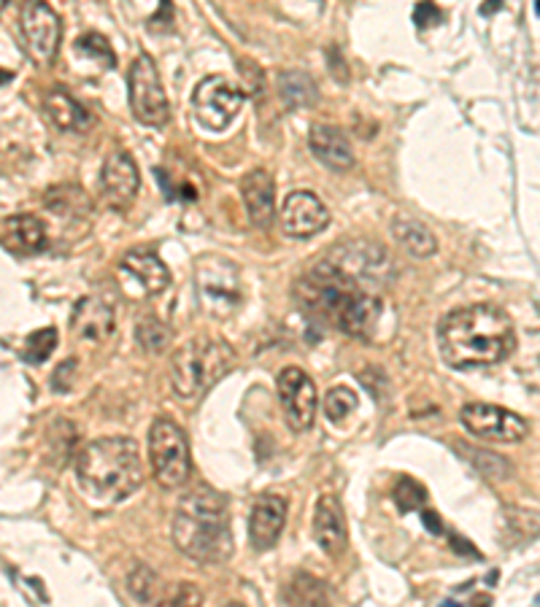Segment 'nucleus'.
Wrapping results in <instances>:
<instances>
[{"mask_svg":"<svg viewBox=\"0 0 540 607\" xmlns=\"http://www.w3.org/2000/svg\"><path fill=\"white\" fill-rule=\"evenodd\" d=\"M295 297L306 317L333 324L357 340H371L382 319V300L376 292L346 279L324 259L297 281Z\"/></svg>","mask_w":540,"mask_h":607,"instance_id":"nucleus-1","label":"nucleus"},{"mask_svg":"<svg viewBox=\"0 0 540 607\" xmlns=\"http://www.w3.org/2000/svg\"><path fill=\"white\" fill-rule=\"evenodd\" d=\"M516 346L509 313L489 302L457 308L438 324L440 360L454 370H478L509 360Z\"/></svg>","mask_w":540,"mask_h":607,"instance_id":"nucleus-2","label":"nucleus"},{"mask_svg":"<svg viewBox=\"0 0 540 607\" xmlns=\"http://www.w3.org/2000/svg\"><path fill=\"white\" fill-rule=\"evenodd\" d=\"M76 483L90 505L112 507L136 494L143 483L141 449L130 438H101L81 449Z\"/></svg>","mask_w":540,"mask_h":607,"instance_id":"nucleus-3","label":"nucleus"},{"mask_svg":"<svg viewBox=\"0 0 540 607\" xmlns=\"http://www.w3.org/2000/svg\"><path fill=\"white\" fill-rule=\"evenodd\" d=\"M173 543L197 565H222L233 556L228 502L214 489H195L181 496L173 513Z\"/></svg>","mask_w":540,"mask_h":607,"instance_id":"nucleus-4","label":"nucleus"},{"mask_svg":"<svg viewBox=\"0 0 540 607\" xmlns=\"http://www.w3.org/2000/svg\"><path fill=\"white\" fill-rule=\"evenodd\" d=\"M233 367L235 351L228 344L208 338L190 340L179 346L170 360V386L179 400L195 402Z\"/></svg>","mask_w":540,"mask_h":607,"instance_id":"nucleus-5","label":"nucleus"},{"mask_svg":"<svg viewBox=\"0 0 540 607\" xmlns=\"http://www.w3.org/2000/svg\"><path fill=\"white\" fill-rule=\"evenodd\" d=\"M195 292L203 313L211 319H230L244 302L239 268L224 257H203L195 264Z\"/></svg>","mask_w":540,"mask_h":607,"instance_id":"nucleus-6","label":"nucleus"},{"mask_svg":"<svg viewBox=\"0 0 540 607\" xmlns=\"http://www.w3.org/2000/svg\"><path fill=\"white\" fill-rule=\"evenodd\" d=\"M324 262L333 264L346 279L357 281L365 289L376 292L378 286H387L395 275L393 254L373 241H344L324 257Z\"/></svg>","mask_w":540,"mask_h":607,"instance_id":"nucleus-7","label":"nucleus"},{"mask_svg":"<svg viewBox=\"0 0 540 607\" xmlns=\"http://www.w3.org/2000/svg\"><path fill=\"white\" fill-rule=\"evenodd\" d=\"M149 465L163 489H179L190 478V443L170 418H157L149 429Z\"/></svg>","mask_w":540,"mask_h":607,"instance_id":"nucleus-8","label":"nucleus"},{"mask_svg":"<svg viewBox=\"0 0 540 607\" xmlns=\"http://www.w3.org/2000/svg\"><path fill=\"white\" fill-rule=\"evenodd\" d=\"M128 92H130V108L133 117L141 125L149 127H163L170 119V103L165 95L163 79L159 70L154 65V60L149 54H138L130 65L128 74Z\"/></svg>","mask_w":540,"mask_h":607,"instance_id":"nucleus-9","label":"nucleus"},{"mask_svg":"<svg viewBox=\"0 0 540 607\" xmlns=\"http://www.w3.org/2000/svg\"><path fill=\"white\" fill-rule=\"evenodd\" d=\"M20 30L27 54L38 65H52L63 41V22L47 0H25L20 9Z\"/></svg>","mask_w":540,"mask_h":607,"instance_id":"nucleus-10","label":"nucleus"},{"mask_svg":"<svg viewBox=\"0 0 540 607\" xmlns=\"http://www.w3.org/2000/svg\"><path fill=\"white\" fill-rule=\"evenodd\" d=\"M244 106V92L228 76H206L192 92V112L197 121L214 132L228 130V125L239 117Z\"/></svg>","mask_w":540,"mask_h":607,"instance_id":"nucleus-11","label":"nucleus"},{"mask_svg":"<svg viewBox=\"0 0 540 607\" xmlns=\"http://www.w3.org/2000/svg\"><path fill=\"white\" fill-rule=\"evenodd\" d=\"M460 422L467 432L481 440H492V443H519L530 435L527 418L500 405H487V402H471L462 408Z\"/></svg>","mask_w":540,"mask_h":607,"instance_id":"nucleus-12","label":"nucleus"},{"mask_svg":"<svg viewBox=\"0 0 540 607\" xmlns=\"http://www.w3.org/2000/svg\"><path fill=\"white\" fill-rule=\"evenodd\" d=\"M275 389H279L286 424L297 432L311 429L313 418H317V384L311 380V375L303 373L300 367H284L275 380Z\"/></svg>","mask_w":540,"mask_h":607,"instance_id":"nucleus-13","label":"nucleus"},{"mask_svg":"<svg viewBox=\"0 0 540 607\" xmlns=\"http://www.w3.org/2000/svg\"><path fill=\"white\" fill-rule=\"evenodd\" d=\"M330 224V211L313 192H290L281 208V228L290 238H313Z\"/></svg>","mask_w":540,"mask_h":607,"instance_id":"nucleus-14","label":"nucleus"},{"mask_svg":"<svg viewBox=\"0 0 540 607\" xmlns=\"http://www.w3.org/2000/svg\"><path fill=\"white\" fill-rule=\"evenodd\" d=\"M101 186L108 206L125 211L136 201L138 190H141V173H138L136 159L128 152L108 154L101 170Z\"/></svg>","mask_w":540,"mask_h":607,"instance_id":"nucleus-15","label":"nucleus"},{"mask_svg":"<svg viewBox=\"0 0 540 607\" xmlns=\"http://www.w3.org/2000/svg\"><path fill=\"white\" fill-rule=\"evenodd\" d=\"M70 330H74L76 338L85 340V344H106V340L117 333L114 308L108 306L106 300H101V297H85V300L76 302Z\"/></svg>","mask_w":540,"mask_h":607,"instance_id":"nucleus-16","label":"nucleus"},{"mask_svg":"<svg viewBox=\"0 0 540 607\" xmlns=\"http://www.w3.org/2000/svg\"><path fill=\"white\" fill-rule=\"evenodd\" d=\"M313 538L317 545L327 556H340L349 545V529H346V516L340 502L333 494L319 496L317 511H313Z\"/></svg>","mask_w":540,"mask_h":607,"instance_id":"nucleus-17","label":"nucleus"},{"mask_svg":"<svg viewBox=\"0 0 540 607\" xmlns=\"http://www.w3.org/2000/svg\"><path fill=\"white\" fill-rule=\"evenodd\" d=\"M286 524V502L279 494H262L249 516V540L255 551H270Z\"/></svg>","mask_w":540,"mask_h":607,"instance_id":"nucleus-18","label":"nucleus"},{"mask_svg":"<svg viewBox=\"0 0 540 607\" xmlns=\"http://www.w3.org/2000/svg\"><path fill=\"white\" fill-rule=\"evenodd\" d=\"M241 195H244L246 214H249L252 224L257 228H268L275 217V184L273 176L268 170L257 168L241 181Z\"/></svg>","mask_w":540,"mask_h":607,"instance_id":"nucleus-19","label":"nucleus"},{"mask_svg":"<svg viewBox=\"0 0 540 607\" xmlns=\"http://www.w3.org/2000/svg\"><path fill=\"white\" fill-rule=\"evenodd\" d=\"M123 273H128L146 295H159L170 286L168 264L149 248H136V251L125 254Z\"/></svg>","mask_w":540,"mask_h":607,"instance_id":"nucleus-20","label":"nucleus"},{"mask_svg":"<svg viewBox=\"0 0 540 607\" xmlns=\"http://www.w3.org/2000/svg\"><path fill=\"white\" fill-rule=\"evenodd\" d=\"M308 146H311L313 157L322 159L333 170H349L355 165V152H351L349 138L338 127L313 125L311 132H308Z\"/></svg>","mask_w":540,"mask_h":607,"instance_id":"nucleus-21","label":"nucleus"},{"mask_svg":"<svg viewBox=\"0 0 540 607\" xmlns=\"http://www.w3.org/2000/svg\"><path fill=\"white\" fill-rule=\"evenodd\" d=\"M43 108H47L49 119L60 127L63 132H85L90 127V114L79 106L76 98H70L63 87H54L43 98Z\"/></svg>","mask_w":540,"mask_h":607,"instance_id":"nucleus-22","label":"nucleus"},{"mask_svg":"<svg viewBox=\"0 0 540 607\" xmlns=\"http://www.w3.org/2000/svg\"><path fill=\"white\" fill-rule=\"evenodd\" d=\"M5 243L9 248H14L16 254H38L47 248V228L38 217L30 214H20V217H11L5 222Z\"/></svg>","mask_w":540,"mask_h":607,"instance_id":"nucleus-23","label":"nucleus"},{"mask_svg":"<svg viewBox=\"0 0 540 607\" xmlns=\"http://www.w3.org/2000/svg\"><path fill=\"white\" fill-rule=\"evenodd\" d=\"M393 235L398 238L400 246L406 248L411 257H433L435 248H438V241H435L433 230L427 224H422L419 219L411 217H398L393 222Z\"/></svg>","mask_w":540,"mask_h":607,"instance_id":"nucleus-24","label":"nucleus"},{"mask_svg":"<svg viewBox=\"0 0 540 607\" xmlns=\"http://www.w3.org/2000/svg\"><path fill=\"white\" fill-rule=\"evenodd\" d=\"M279 95L290 108H311L317 103V85L300 70H284L279 76Z\"/></svg>","mask_w":540,"mask_h":607,"instance_id":"nucleus-25","label":"nucleus"},{"mask_svg":"<svg viewBox=\"0 0 540 607\" xmlns=\"http://www.w3.org/2000/svg\"><path fill=\"white\" fill-rule=\"evenodd\" d=\"M136 338L149 354H163L170 346V330L168 324L159 322L157 317H143L136 324Z\"/></svg>","mask_w":540,"mask_h":607,"instance_id":"nucleus-26","label":"nucleus"},{"mask_svg":"<svg viewBox=\"0 0 540 607\" xmlns=\"http://www.w3.org/2000/svg\"><path fill=\"white\" fill-rule=\"evenodd\" d=\"M74 52L81 54V57H87L90 63H98L101 68H106V70H112L114 63H117V57H114L108 41L103 36H98V33H87V36H81L79 41H76Z\"/></svg>","mask_w":540,"mask_h":607,"instance_id":"nucleus-27","label":"nucleus"},{"mask_svg":"<svg viewBox=\"0 0 540 607\" xmlns=\"http://www.w3.org/2000/svg\"><path fill=\"white\" fill-rule=\"evenodd\" d=\"M286 603L295 605H324L327 603V592H324L322 583L311 576H297L290 583V592L284 594Z\"/></svg>","mask_w":540,"mask_h":607,"instance_id":"nucleus-28","label":"nucleus"},{"mask_svg":"<svg viewBox=\"0 0 540 607\" xmlns=\"http://www.w3.org/2000/svg\"><path fill=\"white\" fill-rule=\"evenodd\" d=\"M355 411H357V395L351 389H346V386H335V389H330V395L324 397V416H327L333 424L346 422Z\"/></svg>","mask_w":540,"mask_h":607,"instance_id":"nucleus-29","label":"nucleus"},{"mask_svg":"<svg viewBox=\"0 0 540 607\" xmlns=\"http://www.w3.org/2000/svg\"><path fill=\"white\" fill-rule=\"evenodd\" d=\"M157 576L146 565H136L128 576V592L136 603H154L157 599Z\"/></svg>","mask_w":540,"mask_h":607,"instance_id":"nucleus-30","label":"nucleus"},{"mask_svg":"<svg viewBox=\"0 0 540 607\" xmlns=\"http://www.w3.org/2000/svg\"><path fill=\"white\" fill-rule=\"evenodd\" d=\"M57 349V330L47 327V330H38L27 338L25 346V360L33 364H41L52 357V351Z\"/></svg>","mask_w":540,"mask_h":607,"instance_id":"nucleus-31","label":"nucleus"},{"mask_svg":"<svg viewBox=\"0 0 540 607\" xmlns=\"http://www.w3.org/2000/svg\"><path fill=\"white\" fill-rule=\"evenodd\" d=\"M395 500H398L400 511H416L424 502V489L416 481H411V478H400L398 489H395Z\"/></svg>","mask_w":540,"mask_h":607,"instance_id":"nucleus-32","label":"nucleus"},{"mask_svg":"<svg viewBox=\"0 0 540 607\" xmlns=\"http://www.w3.org/2000/svg\"><path fill=\"white\" fill-rule=\"evenodd\" d=\"M74 373V360H68L63 364V367L57 370V375L52 378V384H54V389L57 391H68V386H65V375H70Z\"/></svg>","mask_w":540,"mask_h":607,"instance_id":"nucleus-33","label":"nucleus"},{"mask_svg":"<svg viewBox=\"0 0 540 607\" xmlns=\"http://www.w3.org/2000/svg\"><path fill=\"white\" fill-rule=\"evenodd\" d=\"M14 79V74H9V70H0V85H3V81H11Z\"/></svg>","mask_w":540,"mask_h":607,"instance_id":"nucleus-34","label":"nucleus"},{"mask_svg":"<svg viewBox=\"0 0 540 607\" xmlns=\"http://www.w3.org/2000/svg\"><path fill=\"white\" fill-rule=\"evenodd\" d=\"M5 3H9V0H0V14H3V9H5Z\"/></svg>","mask_w":540,"mask_h":607,"instance_id":"nucleus-35","label":"nucleus"}]
</instances>
